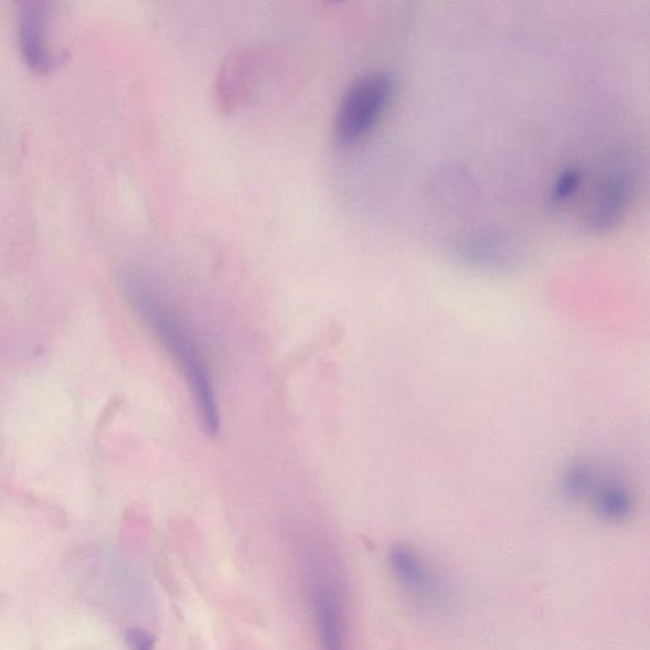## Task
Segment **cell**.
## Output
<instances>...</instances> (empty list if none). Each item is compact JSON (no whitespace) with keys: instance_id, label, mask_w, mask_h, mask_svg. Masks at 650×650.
Listing matches in <instances>:
<instances>
[{"instance_id":"obj_6","label":"cell","mask_w":650,"mask_h":650,"mask_svg":"<svg viewBox=\"0 0 650 650\" xmlns=\"http://www.w3.org/2000/svg\"><path fill=\"white\" fill-rule=\"evenodd\" d=\"M312 607L323 650H349L348 628L339 595L328 586H318L312 594Z\"/></svg>"},{"instance_id":"obj_4","label":"cell","mask_w":650,"mask_h":650,"mask_svg":"<svg viewBox=\"0 0 650 650\" xmlns=\"http://www.w3.org/2000/svg\"><path fill=\"white\" fill-rule=\"evenodd\" d=\"M632 195V181L627 171L615 170L605 177L595 193L587 214L590 232L611 230L627 213Z\"/></svg>"},{"instance_id":"obj_1","label":"cell","mask_w":650,"mask_h":650,"mask_svg":"<svg viewBox=\"0 0 650 650\" xmlns=\"http://www.w3.org/2000/svg\"><path fill=\"white\" fill-rule=\"evenodd\" d=\"M128 286L143 322L162 344L188 385L202 429L210 436L217 435L221 430V411L214 380L195 334L171 303L140 277H129Z\"/></svg>"},{"instance_id":"obj_3","label":"cell","mask_w":650,"mask_h":650,"mask_svg":"<svg viewBox=\"0 0 650 650\" xmlns=\"http://www.w3.org/2000/svg\"><path fill=\"white\" fill-rule=\"evenodd\" d=\"M19 40L24 61L32 70L53 71L58 58L50 47L45 3H23L19 12Z\"/></svg>"},{"instance_id":"obj_11","label":"cell","mask_w":650,"mask_h":650,"mask_svg":"<svg viewBox=\"0 0 650 650\" xmlns=\"http://www.w3.org/2000/svg\"><path fill=\"white\" fill-rule=\"evenodd\" d=\"M126 640L131 650H156V639L147 630L130 629Z\"/></svg>"},{"instance_id":"obj_10","label":"cell","mask_w":650,"mask_h":650,"mask_svg":"<svg viewBox=\"0 0 650 650\" xmlns=\"http://www.w3.org/2000/svg\"><path fill=\"white\" fill-rule=\"evenodd\" d=\"M582 182V174L576 170H568L562 173L558 180L555 181L552 191V200L555 204L571 199L577 192Z\"/></svg>"},{"instance_id":"obj_5","label":"cell","mask_w":650,"mask_h":650,"mask_svg":"<svg viewBox=\"0 0 650 650\" xmlns=\"http://www.w3.org/2000/svg\"><path fill=\"white\" fill-rule=\"evenodd\" d=\"M390 562L394 577L408 594L422 601H438L441 596L440 585L415 548L395 546L391 552Z\"/></svg>"},{"instance_id":"obj_7","label":"cell","mask_w":650,"mask_h":650,"mask_svg":"<svg viewBox=\"0 0 650 650\" xmlns=\"http://www.w3.org/2000/svg\"><path fill=\"white\" fill-rule=\"evenodd\" d=\"M458 251L468 264L483 268L510 267L516 258L513 244L504 235L491 232L469 236Z\"/></svg>"},{"instance_id":"obj_9","label":"cell","mask_w":650,"mask_h":650,"mask_svg":"<svg viewBox=\"0 0 650 650\" xmlns=\"http://www.w3.org/2000/svg\"><path fill=\"white\" fill-rule=\"evenodd\" d=\"M596 475L593 466L579 461L573 462L564 471L562 491L571 501H582L589 497L595 486Z\"/></svg>"},{"instance_id":"obj_8","label":"cell","mask_w":650,"mask_h":650,"mask_svg":"<svg viewBox=\"0 0 650 650\" xmlns=\"http://www.w3.org/2000/svg\"><path fill=\"white\" fill-rule=\"evenodd\" d=\"M588 498L598 516L610 522L627 521L635 508L627 481L618 476L596 478Z\"/></svg>"},{"instance_id":"obj_2","label":"cell","mask_w":650,"mask_h":650,"mask_svg":"<svg viewBox=\"0 0 650 650\" xmlns=\"http://www.w3.org/2000/svg\"><path fill=\"white\" fill-rule=\"evenodd\" d=\"M393 92L394 81L385 72H371L354 81L337 109V137L343 142L364 138L383 116Z\"/></svg>"}]
</instances>
